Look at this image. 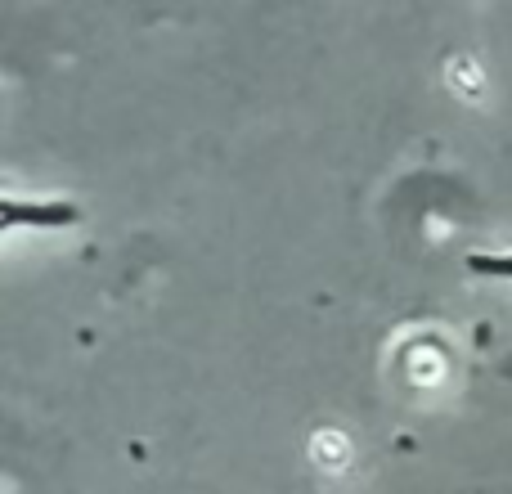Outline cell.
<instances>
[{
  "label": "cell",
  "instance_id": "cell-1",
  "mask_svg": "<svg viewBox=\"0 0 512 494\" xmlns=\"http://www.w3.org/2000/svg\"><path fill=\"white\" fill-rule=\"evenodd\" d=\"M0 221H5V230H14V225H72L77 221V207L72 203H32V207H23V203L9 198Z\"/></svg>",
  "mask_w": 512,
  "mask_h": 494
}]
</instances>
